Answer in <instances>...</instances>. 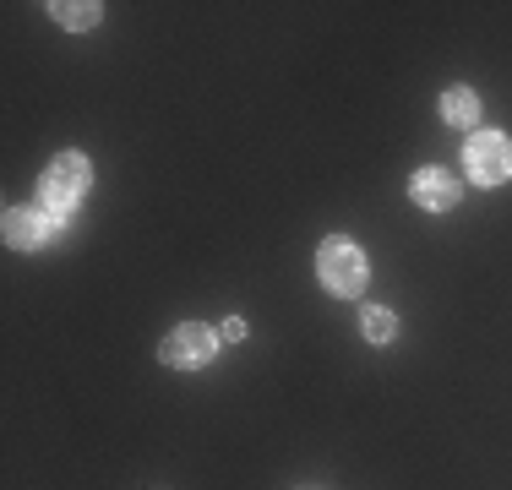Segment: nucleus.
<instances>
[{
  "label": "nucleus",
  "instance_id": "1",
  "mask_svg": "<svg viewBox=\"0 0 512 490\" xmlns=\"http://www.w3.org/2000/svg\"><path fill=\"white\" fill-rule=\"evenodd\" d=\"M93 186V164L82 153H60L50 158V169H44V207L50 213H77L82 196Z\"/></svg>",
  "mask_w": 512,
  "mask_h": 490
},
{
  "label": "nucleus",
  "instance_id": "2",
  "mask_svg": "<svg viewBox=\"0 0 512 490\" xmlns=\"http://www.w3.org/2000/svg\"><path fill=\"white\" fill-rule=\"evenodd\" d=\"M316 278H322L327 294H360L365 289V251L355 240H322L316 251Z\"/></svg>",
  "mask_w": 512,
  "mask_h": 490
},
{
  "label": "nucleus",
  "instance_id": "3",
  "mask_svg": "<svg viewBox=\"0 0 512 490\" xmlns=\"http://www.w3.org/2000/svg\"><path fill=\"white\" fill-rule=\"evenodd\" d=\"M463 158H469V180L485 191L512 180V142L502 131H474V137L463 142Z\"/></svg>",
  "mask_w": 512,
  "mask_h": 490
},
{
  "label": "nucleus",
  "instance_id": "4",
  "mask_svg": "<svg viewBox=\"0 0 512 490\" xmlns=\"http://www.w3.org/2000/svg\"><path fill=\"white\" fill-rule=\"evenodd\" d=\"M213 354H218V333L202 322H180L175 333H164V343H158V360L169 371H202Z\"/></svg>",
  "mask_w": 512,
  "mask_h": 490
},
{
  "label": "nucleus",
  "instance_id": "5",
  "mask_svg": "<svg viewBox=\"0 0 512 490\" xmlns=\"http://www.w3.org/2000/svg\"><path fill=\"white\" fill-rule=\"evenodd\" d=\"M55 229H60V213H50V207H11V213H6V245H11V251L50 245Z\"/></svg>",
  "mask_w": 512,
  "mask_h": 490
},
{
  "label": "nucleus",
  "instance_id": "6",
  "mask_svg": "<svg viewBox=\"0 0 512 490\" xmlns=\"http://www.w3.org/2000/svg\"><path fill=\"white\" fill-rule=\"evenodd\" d=\"M409 196H414V207H425V213H453L458 207V196H463V186L447 169H414V180H409Z\"/></svg>",
  "mask_w": 512,
  "mask_h": 490
},
{
  "label": "nucleus",
  "instance_id": "7",
  "mask_svg": "<svg viewBox=\"0 0 512 490\" xmlns=\"http://www.w3.org/2000/svg\"><path fill=\"white\" fill-rule=\"evenodd\" d=\"M442 120H447V126H458V131H469L474 120H480V98H474L469 88H447L442 93Z\"/></svg>",
  "mask_w": 512,
  "mask_h": 490
},
{
  "label": "nucleus",
  "instance_id": "8",
  "mask_svg": "<svg viewBox=\"0 0 512 490\" xmlns=\"http://www.w3.org/2000/svg\"><path fill=\"white\" fill-rule=\"evenodd\" d=\"M50 17L60 22V28H77V33H88V28H99V17H104V6H93V0H55L50 6Z\"/></svg>",
  "mask_w": 512,
  "mask_h": 490
},
{
  "label": "nucleus",
  "instance_id": "9",
  "mask_svg": "<svg viewBox=\"0 0 512 490\" xmlns=\"http://www.w3.org/2000/svg\"><path fill=\"white\" fill-rule=\"evenodd\" d=\"M365 338H371V343H393L398 338V316L387 311V305H371V311H365Z\"/></svg>",
  "mask_w": 512,
  "mask_h": 490
},
{
  "label": "nucleus",
  "instance_id": "10",
  "mask_svg": "<svg viewBox=\"0 0 512 490\" xmlns=\"http://www.w3.org/2000/svg\"><path fill=\"white\" fill-rule=\"evenodd\" d=\"M218 338H224V343H240V338H246V322H240V316H229L224 333H218Z\"/></svg>",
  "mask_w": 512,
  "mask_h": 490
}]
</instances>
